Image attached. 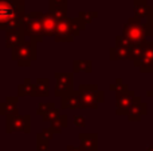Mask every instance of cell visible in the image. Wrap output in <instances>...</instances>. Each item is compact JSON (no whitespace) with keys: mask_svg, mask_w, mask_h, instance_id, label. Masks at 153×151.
I'll use <instances>...</instances> for the list:
<instances>
[{"mask_svg":"<svg viewBox=\"0 0 153 151\" xmlns=\"http://www.w3.org/2000/svg\"><path fill=\"white\" fill-rule=\"evenodd\" d=\"M133 99H134V91L130 90V88L124 91V92L116 94V115L126 117Z\"/></svg>","mask_w":153,"mask_h":151,"instance_id":"obj_9","label":"cell"},{"mask_svg":"<svg viewBox=\"0 0 153 151\" xmlns=\"http://www.w3.org/2000/svg\"><path fill=\"white\" fill-rule=\"evenodd\" d=\"M67 126V117L66 115H59L54 122H51V130L55 134H61L63 128H66Z\"/></svg>","mask_w":153,"mask_h":151,"instance_id":"obj_22","label":"cell"},{"mask_svg":"<svg viewBox=\"0 0 153 151\" xmlns=\"http://www.w3.org/2000/svg\"><path fill=\"white\" fill-rule=\"evenodd\" d=\"M40 18H42V12L23 13V27H22L23 32L26 36H28L35 43L40 42L45 37Z\"/></svg>","mask_w":153,"mask_h":151,"instance_id":"obj_3","label":"cell"},{"mask_svg":"<svg viewBox=\"0 0 153 151\" xmlns=\"http://www.w3.org/2000/svg\"><path fill=\"white\" fill-rule=\"evenodd\" d=\"M133 11H134L133 18L140 19V20H144V19L146 20L153 13V7L148 4L146 0H133Z\"/></svg>","mask_w":153,"mask_h":151,"instance_id":"obj_13","label":"cell"},{"mask_svg":"<svg viewBox=\"0 0 153 151\" xmlns=\"http://www.w3.org/2000/svg\"><path fill=\"white\" fill-rule=\"evenodd\" d=\"M12 60L18 62L19 66H30L31 62L36 60V43L30 40L12 48Z\"/></svg>","mask_w":153,"mask_h":151,"instance_id":"obj_4","label":"cell"},{"mask_svg":"<svg viewBox=\"0 0 153 151\" xmlns=\"http://www.w3.org/2000/svg\"><path fill=\"white\" fill-rule=\"evenodd\" d=\"M109 90H110V91H114L116 94H118V92H124V91L129 90V86H128V84H124V83H122V80H121V78H117L116 82H114L113 84L109 86Z\"/></svg>","mask_w":153,"mask_h":151,"instance_id":"obj_25","label":"cell"},{"mask_svg":"<svg viewBox=\"0 0 153 151\" xmlns=\"http://www.w3.org/2000/svg\"><path fill=\"white\" fill-rule=\"evenodd\" d=\"M56 86L54 90L55 96H63L65 94L74 90V75L71 72H56L55 74Z\"/></svg>","mask_w":153,"mask_h":151,"instance_id":"obj_8","label":"cell"},{"mask_svg":"<svg viewBox=\"0 0 153 151\" xmlns=\"http://www.w3.org/2000/svg\"><path fill=\"white\" fill-rule=\"evenodd\" d=\"M66 151H85V150L82 149L81 146L76 147V146H71V144H70V146H67V147H66Z\"/></svg>","mask_w":153,"mask_h":151,"instance_id":"obj_34","label":"cell"},{"mask_svg":"<svg viewBox=\"0 0 153 151\" xmlns=\"http://www.w3.org/2000/svg\"><path fill=\"white\" fill-rule=\"evenodd\" d=\"M12 131L30 133V117L28 115L7 117V133H12Z\"/></svg>","mask_w":153,"mask_h":151,"instance_id":"obj_11","label":"cell"},{"mask_svg":"<svg viewBox=\"0 0 153 151\" xmlns=\"http://www.w3.org/2000/svg\"><path fill=\"white\" fill-rule=\"evenodd\" d=\"M40 23H42V29H43V35H45V36H54V35H55L58 20H56L50 12L42 13Z\"/></svg>","mask_w":153,"mask_h":151,"instance_id":"obj_16","label":"cell"},{"mask_svg":"<svg viewBox=\"0 0 153 151\" xmlns=\"http://www.w3.org/2000/svg\"><path fill=\"white\" fill-rule=\"evenodd\" d=\"M73 71L74 72H86L90 74L93 71V62L91 60H74L73 62Z\"/></svg>","mask_w":153,"mask_h":151,"instance_id":"obj_21","label":"cell"},{"mask_svg":"<svg viewBox=\"0 0 153 151\" xmlns=\"http://www.w3.org/2000/svg\"><path fill=\"white\" fill-rule=\"evenodd\" d=\"M97 84H81L78 88L79 98H81V108L97 110L100 103L97 98Z\"/></svg>","mask_w":153,"mask_h":151,"instance_id":"obj_5","label":"cell"},{"mask_svg":"<svg viewBox=\"0 0 153 151\" xmlns=\"http://www.w3.org/2000/svg\"><path fill=\"white\" fill-rule=\"evenodd\" d=\"M146 114H148V104L140 96H134L126 115L128 120L129 122H140L141 118H144Z\"/></svg>","mask_w":153,"mask_h":151,"instance_id":"obj_10","label":"cell"},{"mask_svg":"<svg viewBox=\"0 0 153 151\" xmlns=\"http://www.w3.org/2000/svg\"><path fill=\"white\" fill-rule=\"evenodd\" d=\"M61 115V112H59V108H56V107H54V108H51L48 112H46L45 115H43V120L45 122H54V120L56 119V118Z\"/></svg>","mask_w":153,"mask_h":151,"instance_id":"obj_27","label":"cell"},{"mask_svg":"<svg viewBox=\"0 0 153 151\" xmlns=\"http://www.w3.org/2000/svg\"><path fill=\"white\" fill-rule=\"evenodd\" d=\"M85 28H86V24L82 23L78 18H67L66 16L65 19L58 21L54 39L58 43H71L74 40V37L79 35V32L85 31Z\"/></svg>","mask_w":153,"mask_h":151,"instance_id":"obj_1","label":"cell"},{"mask_svg":"<svg viewBox=\"0 0 153 151\" xmlns=\"http://www.w3.org/2000/svg\"><path fill=\"white\" fill-rule=\"evenodd\" d=\"M48 12L58 21L65 19L67 16V0H48Z\"/></svg>","mask_w":153,"mask_h":151,"instance_id":"obj_12","label":"cell"},{"mask_svg":"<svg viewBox=\"0 0 153 151\" xmlns=\"http://www.w3.org/2000/svg\"><path fill=\"white\" fill-rule=\"evenodd\" d=\"M24 37H26V35L23 32V28L8 29V31H5V45L11 48H15L16 45L26 42Z\"/></svg>","mask_w":153,"mask_h":151,"instance_id":"obj_17","label":"cell"},{"mask_svg":"<svg viewBox=\"0 0 153 151\" xmlns=\"http://www.w3.org/2000/svg\"><path fill=\"white\" fill-rule=\"evenodd\" d=\"M146 96H149V98H153V86H152L151 90L146 91Z\"/></svg>","mask_w":153,"mask_h":151,"instance_id":"obj_35","label":"cell"},{"mask_svg":"<svg viewBox=\"0 0 153 151\" xmlns=\"http://www.w3.org/2000/svg\"><path fill=\"white\" fill-rule=\"evenodd\" d=\"M97 98H98V103H103L105 102V92H103L102 90H100L98 88V91H97Z\"/></svg>","mask_w":153,"mask_h":151,"instance_id":"obj_33","label":"cell"},{"mask_svg":"<svg viewBox=\"0 0 153 151\" xmlns=\"http://www.w3.org/2000/svg\"><path fill=\"white\" fill-rule=\"evenodd\" d=\"M143 45H134V47H120V45H113V47H110V50H109V59L113 62H118V60L134 62L136 59L140 56Z\"/></svg>","mask_w":153,"mask_h":151,"instance_id":"obj_7","label":"cell"},{"mask_svg":"<svg viewBox=\"0 0 153 151\" xmlns=\"http://www.w3.org/2000/svg\"><path fill=\"white\" fill-rule=\"evenodd\" d=\"M95 18H98V12H97V11H82V12L78 13V19L83 24L91 23Z\"/></svg>","mask_w":153,"mask_h":151,"instance_id":"obj_23","label":"cell"},{"mask_svg":"<svg viewBox=\"0 0 153 151\" xmlns=\"http://www.w3.org/2000/svg\"><path fill=\"white\" fill-rule=\"evenodd\" d=\"M122 36L133 45H143L146 42L144 21L136 18H129L124 24Z\"/></svg>","mask_w":153,"mask_h":151,"instance_id":"obj_2","label":"cell"},{"mask_svg":"<svg viewBox=\"0 0 153 151\" xmlns=\"http://www.w3.org/2000/svg\"><path fill=\"white\" fill-rule=\"evenodd\" d=\"M36 151H48V143L47 142H39L38 141Z\"/></svg>","mask_w":153,"mask_h":151,"instance_id":"obj_32","label":"cell"},{"mask_svg":"<svg viewBox=\"0 0 153 151\" xmlns=\"http://www.w3.org/2000/svg\"><path fill=\"white\" fill-rule=\"evenodd\" d=\"M34 96H48V79L39 78L34 83Z\"/></svg>","mask_w":153,"mask_h":151,"instance_id":"obj_20","label":"cell"},{"mask_svg":"<svg viewBox=\"0 0 153 151\" xmlns=\"http://www.w3.org/2000/svg\"><path fill=\"white\" fill-rule=\"evenodd\" d=\"M73 123H74L75 127H85L86 126V119H85V117H82V115H75L74 118H73Z\"/></svg>","mask_w":153,"mask_h":151,"instance_id":"obj_31","label":"cell"},{"mask_svg":"<svg viewBox=\"0 0 153 151\" xmlns=\"http://www.w3.org/2000/svg\"><path fill=\"white\" fill-rule=\"evenodd\" d=\"M22 15L13 8V5L7 0H0V24H4L10 21L11 19Z\"/></svg>","mask_w":153,"mask_h":151,"instance_id":"obj_18","label":"cell"},{"mask_svg":"<svg viewBox=\"0 0 153 151\" xmlns=\"http://www.w3.org/2000/svg\"><path fill=\"white\" fill-rule=\"evenodd\" d=\"M7 1H10L19 13H24V1L26 0H7Z\"/></svg>","mask_w":153,"mask_h":151,"instance_id":"obj_30","label":"cell"},{"mask_svg":"<svg viewBox=\"0 0 153 151\" xmlns=\"http://www.w3.org/2000/svg\"><path fill=\"white\" fill-rule=\"evenodd\" d=\"M81 147L85 151H98V134L97 133H81L78 135Z\"/></svg>","mask_w":153,"mask_h":151,"instance_id":"obj_14","label":"cell"},{"mask_svg":"<svg viewBox=\"0 0 153 151\" xmlns=\"http://www.w3.org/2000/svg\"><path fill=\"white\" fill-rule=\"evenodd\" d=\"M144 26H145V35L146 36H153V13L144 21Z\"/></svg>","mask_w":153,"mask_h":151,"instance_id":"obj_29","label":"cell"},{"mask_svg":"<svg viewBox=\"0 0 153 151\" xmlns=\"http://www.w3.org/2000/svg\"><path fill=\"white\" fill-rule=\"evenodd\" d=\"M0 114L5 117L18 115V98H7L0 103Z\"/></svg>","mask_w":153,"mask_h":151,"instance_id":"obj_19","label":"cell"},{"mask_svg":"<svg viewBox=\"0 0 153 151\" xmlns=\"http://www.w3.org/2000/svg\"><path fill=\"white\" fill-rule=\"evenodd\" d=\"M34 96V84L30 82V79H26L22 86H19V96Z\"/></svg>","mask_w":153,"mask_h":151,"instance_id":"obj_24","label":"cell"},{"mask_svg":"<svg viewBox=\"0 0 153 151\" xmlns=\"http://www.w3.org/2000/svg\"><path fill=\"white\" fill-rule=\"evenodd\" d=\"M146 151H153V144H151V146H148V149H146Z\"/></svg>","mask_w":153,"mask_h":151,"instance_id":"obj_36","label":"cell"},{"mask_svg":"<svg viewBox=\"0 0 153 151\" xmlns=\"http://www.w3.org/2000/svg\"><path fill=\"white\" fill-rule=\"evenodd\" d=\"M61 107L67 110L81 108V98H79L78 90H73L70 92L65 94L61 98Z\"/></svg>","mask_w":153,"mask_h":151,"instance_id":"obj_15","label":"cell"},{"mask_svg":"<svg viewBox=\"0 0 153 151\" xmlns=\"http://www.w3.org/2000/svg\"><path fill=\"white\" fill-rule=\"evenodd\" d=\"M143 74H151L153 71V42H145L141 48L140 56L133 62Z\"/></svg>","mask_w":153,"mask_h":151,"instance_id":"obj_6","label":"cell"},{"mask_svg":"<svg viewBox=\"0 0 153 151\" xmlns=\"http://www.w3.org/2000/svg\"><path fill=\"white\" fill-rule=\"evenodd\" d=\"M54 131L51 130V128H47V130H43V131H40V133H38V141L39 142H50L51 139H53V136H54Z\"/></svg>","mask_w":153,"mask_h":151,"instance_id":"obj_26","label":"cell"},{"mask_svg":"<svg viewBox=\"0 0 153 151\" xmlns=\"http://www.w3.org/2000/svg\"><path fill=\"white\" fill-rule=\"evenodd\" d=\"M55 107V104L53 103V102H48V103H40L39 106H38V110H36V114L38 115H45L46 112H48L51 108H54Z\"/></svg>","mask_w":153,"mask_h":151,"instance_id":"obj_28","label":"cell"}]
</instances>
